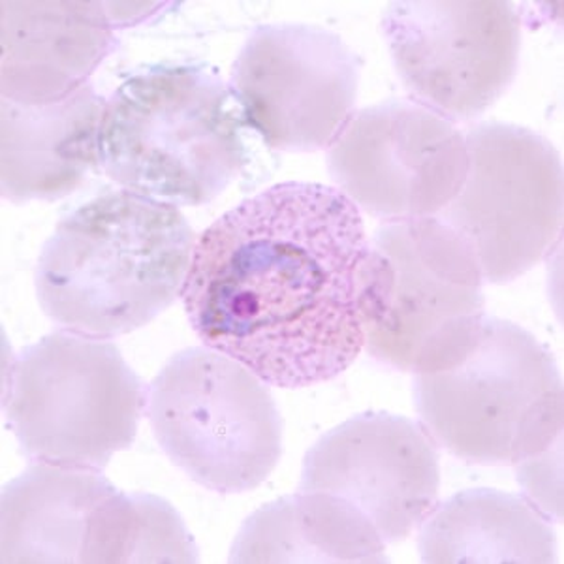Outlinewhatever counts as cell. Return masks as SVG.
<instances>
[{"label":"cell","instance_id":"8992f818","mask_svg":"<svg viewBox=\"0 0 564 564\" xmlns=\"http://www.w3.org/2000/svg\"><path fill=\"white\" fill-rule=\"evenodd\" d=\"M156 443L188 478L218 495L268 480L282 456V417L263 380L226 354L185 348L148 388Z\"/></svg>","mask_w":564,"mask_h":564},{"label":"cell","instance_id":"3957f363","mask_svg":"<svg viewBox=\"0 0 564 564\" xmlns=\"http://www.w3.org/2000/svg\"><path fill=\"white\" fill-rule=\"evenodd\" d=\"M243 117L202 65H156L104 104L100 167L124 191L172 206H204L247 166Z\"/></svg>","mask_w":564,"mask_h":564},{"label":"cell","instance_id":"5b68a950","mask_svg":"<svg viewBox=\"0 0 564 564\" xmlns=\"http://www.w3.org/2000/svg\"><path fill=\"white\" fill-rule=\"evenodd\" d=\"M145 401L113 343L58 329L13 358L4 414L29 462L104 470L134 444Z\"/></svg>","mask_w":564,"mask_h":564},{"label":"cell","instance_id":"5bb4252c","mask_svg":"<svg viewBox=\"0 0 564 564\" xmlns=\"http://www.w3.org/2000/svg\"><path fill=\"white\" fill-rule=\"evenodd\" d=\"M104 100L93 84L44 106L0 104L2 198L55 202L100 166Z\"/></svg>","mask_w":564,"mask_h":564},{"label":"cell","instance_id":"ba28073f","mask_svg":"<svg viewBox=\"0 0 564 564\" xmlns=\"http://www.w3.org/2000/svg\"><path fill=\"white\" fill-rule=\"evenodd\" d=\"M468 172L436 217L473 250L484 282L525 275L563 230V162L550 140L508 122H480L465 134Z\"/></svg>","mask_w":564,"mask_h":564},{"label":"cell","instance_id":"277c9868","mask_svg":"<svg viewBox=\"0 0 564 564\" xmlns=\"http://www.w3.org/2000/svg\"><path fill=\"white\" fill-rule=\"evenodd\" d=\"M414 406L436 446L473 465L516 467L563 441L555 356L525 327L500 318H486L462 364L416 375Z\"/></svg>","mask_w":564,"mask_h":564},{"label":"cell","instance_id":"52a82bcc","mask_svg":"<svg viewBox=\"0 0 564 564\" xmlns=\"http://www.w3.org/2000/svg\"><path fill=\"white\" fill-rule=\"evenodd\" d=\"M372 245L390 263L388 302L369 356L412 375L448 371L480 340L484 276L473 250L438 217L384 223Z\"/></svg>","mask_w":564,"mask_h":564},{"label":"cell","instance_id":"9c48e42d","mask_svg":"<svg viewBox=\"0 0 564 564\" xmlns=\"http://www.w3.org/2000/svg\"><path fill=\"white\" fill-rule=\"evenodd\" d=\"M380 26L414 102L452 122L486 113L518 74L521 15L512 2L401 0Z\"/></svg>","mask_w":564,"mask_h":564},{"label":"cell","instance_id":"8fae6325","mask_svg":"<svg viewBox=\"0 0 564 564\" xmlns=\"http://www.w3.org/2000/svg\"><path fill=\"white\" fill-rule=\"evenodd\" d=\"M327 172L354 206L384 223L436 217L462 191L467 141L414 100L354 111L327 151Z\"/></svg>","mask_w":564,"mask_h":564},{"label":"cell","instance_id":"ac0fdd59","mask_svg":"<svg viewBox=\"0 0 564 564\" xmlns=\"http://www.w3.org/2000/svg\"><path fill=\"white\" fill-rule=\"evenodd\" d=\"M199 550L167 500L113 491L93 513L82 564L198 563Z\"/></svg>","mask_w":564,"mask_h":564},{"label":"cell","instance_id":"7a4b0ae2","mask_svg":"<svg viewBox=\"0 0 564 564\" xmlns=\"http://www.w3.org/2000/svg\"><path fill=\"white\" fill-rule=\"evenodd\" d=\"M185 215L130 191L61 218L40 252L42 311L68 332L109 339L145 326L181 294L194 250Z\"/></svg>","mask_w":564,"mask_h":564},{"label":"cell","instance_id":"30bf717a","mask_svg":"<svg viewBox=\"0 0 564 564\" xmlns=\"http://www.w3.org/2000/svg\"><path fill=\"white\" fill-rule=\"evenodd\" d=\"M359 57L339 34L313 25H260L230 72L231 97L265 145L313 153L354 116Z\"/></svg>","mask_w":564,"mask_h":564},{"label":"cell","instance_id":"6da1fadb","mask_svg":"<svg viewBox=\"0 0 564 564\" xmlns=\"http://www.w3.org/2000/svg\"><path fill=\"white\" fill-rule=\"evenodd\" d=\"M390 281L358 207L339 188L292 181L245 199L199 236L181 297L206 347L294 390L352 366Z\"/></svg>","mask_w":564,"mask_h":564},{"label":"cell","instance_id":"e0dca14e","mask_svg":"<svg viewBox=\"0 0 564 564\" xmlns=\"http://www.w3.org/2000/svg\"><path fill=\"white\" fill-rule=\"evenodd\" d=\"M230 563H388L375 527L326 494L273 500L245 520Z\"/></svg>","mask_w":564,"mask_h":564},{"label":"cell","instance_id":"4fadbf2b","mask_svg":"<svg viewBox=\"0 0 564 564\" xmlns=\"http://www.w3.org/2000/svg\"><path fill=\"white\" fill-rule=\"evenodd\" d=\"M159 7V4H156ZM153 4L2 2L0 95L44 106L70 97L116 50V31L148 18Z\"/></svg>","mask_w":564,"mask_h":564},{"label":"cell","instance_id":"9a60e30c","mask_svg":"<svg viewBox=\"0 0 564 564\" xmlns=\"http://www.w3.org/2000/svg\"><path fill=\"white\" fill-rule=\"evenodd\" d=\"M113 491L102 470L31 463L2 488L0 561L82 564L93 513Z\"/></svg>","mask_w":564,"mask_h":564},{"label":"cell","instance_id":"2e32d148","mask_svg":"<svg viewBox=\"0 0 564 564\" xmlns=\"http://www.w3.org/2000/svg\"><path fill=\"white\" fill-rule=\"evenodd\" d=\"M423 563H555L552 521L523 495L467 489L436 505L420 525Z\"/></svg>","mask_w":564,"mask_h":564},{"label":"cell","instance_id":"7c38bea8","mask_svg":"<svg viewBox=\"0 0 564 564\" xmlns=\"http://www.w3.org/2000/svg\"><path fill=\"white\" fill-rule=\"evenodd\" d=\"M438 463V446L422 423L364 412L308 448L297 491L347 502L384 544H395L409 539L436 507Z\"/></svg>","mask_w":564,"mask_h":564}]
</instances>
